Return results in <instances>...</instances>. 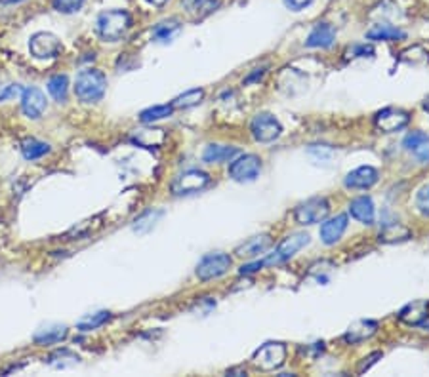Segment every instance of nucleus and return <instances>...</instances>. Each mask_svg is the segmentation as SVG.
Returning a JSON list of instances; mask_svg holds the SVG:
<instances>
[{
    "mask_svg": "<svg viewBox=\"0 0 429 377\" xmlns=\"http://www.w3.org/2000/svg\"><path fill=\"white\" fill-rule=\"evenodd\" d=\"M384 357V354H382V352H372L371 357H366L363 360V362H361V364H359V368H357V371L359 373H364V371L366 370H371V366H374L378 362V360H380V358Z\"/></svg>",
    "mask_w": 429,
    "mask_h": 377,
    "instance_id": "obj_36",
    "label": "nucleus"
},
{
    "mask_svg": "<svg viewBox=\"0 0 429 377\" xmlns=\"http://www.w3.org/2000/svg\"><path fill=\"white\" fill-rule=\"evenodd\" d=\"M132 27V15L126 10H107L98 15V33L105 42H117Z\"/></svg>",
    "mask_w": 429,
    "mask_h": 377,
    "instance_id": "obj_2",
    "label": "nucleus"
},
{
    "mask_svg": "<svg viewBox=\"0 0 429 377\" xmlns=\"http://www.w3.org/2000/svg\"><path fill=\"white\" fill-rule=\"evenodd\" d=\"M380 179V172L372 166H359V168L352 170L347 176L344 177V185L347 188H361V191H366V188L374 187Z\"/></svg>",
    "mask_w": 429,
    "mask_h": 377,
    "instance_id": "obj_15",
    "label": "nucleus"
},
{
    "mask_svg": "<svg viewBox=\"0 0 429 377\" xmlns=\"http://www.w3.org/2000/svg\"><path fill=\"white\" fill-rule=\"evenodd\" d=\"M403 147L406 153L416 158L418 162L429 164V136L425 132H410L403 139Z\"/></svg>",
    "mask_w": 429,
    "mask_h": 377,
    "instance_id": "obj_16",
    "label": "nucleus"
},
{
    "mask_svg": "<svg viewBox=\"0 0 429 377\" xmlns=\"http://www.w3.org/2000/svg\"><path fill=\"white\" fill-rule=\"evenodd\" d=\"M309 153H311V155H317L319 158H325V155L332 156V149H328L326 145H311V147H309Z\"/></svg>",
    "mask_w": 429,
    "mask_h": 377,
    "instance_id": "obj_39",
    "label": "nucleus"
},
{
    "mask_svg": "<svg viewBox=\"0 0 429 377\" xmlns=\"http://www.w3.org/2000/svg\"><path fill=\"white\" fill-rule=\"evenodd\" d=\"M429 314V301L428 300H416L412 301V303H409V305H404L401 311H399V320L401 322H404V324L409 326H418V324H423V320L428 319Z\"/></svg>",
    "mask_w": 429,
    "mask_h": 377,
    "instance_id": "obj_18",
    "label": "nucleus"
},
{
    "mask_svg": "<svg viewBox=\"0 0 429 377\" xmlns=\"http://www.w3.org/2000/svg\"><path fill=\"white\" fill-rule=\"evenodd\" d=\"M406 34L399 27H393L390 23H378L372 29L366 31V39L374 42H391V40H403Z\"/></svg>",
    "mask_w": 429,
    "mask_h": 377,
    "instance_id": "obj_25",
    "label": "nucleus"
},
{
    "mask_svg": "<svg viewBox=\"0 0 429 377\" xmlns=\"http://www.w3.org/2000/svg\"><path fill=\"white\" fill-rule=\"evenodd\" d=\"M313 0H285L286 8H290L292 12H299V10H304L306 6H309Z\"/></svg>",
    "mask_w": 429,
    "mask_h": 377,
    "instance_id": "obj_38",
    "label": "nucleus"
},
{
    "mask_svg": "<svg viewBox=\"0 0 429 377\" xmlns=\"http://www.w3.org/2000/svg\"><path fill=\"white\" fill-rule=\"evenodd\" d=\"M280 132H282V126L269 113L256 115L252 118V122H250V134H252V137L258 143H271V141H275L280 136Z\"/></svg>",
    "mask_w": 429,
    "mask_h": 377,
    "instance_id": "obj_9",
    "label": "nucleus"
},
{
    "mask_svg": "<svg viewBox=\"0 0 429 377\" xmlns=\"http://www.w3.org/2000/svg\"><path fill=\"white\" fill-rule=\"evenodd\" d=\"M107 91V77L99 69H85L75 78V96L82 103H98Z\"/></svg>",
    "mask_w": 429,
    "mask_h": 377,
    "instance_id": "obj_1",
    "label": "nucleus"
},
{
    "mask_svg": "<svg viewBox=\"0 0 429 377\" xmlns=\"http://www.w3.org/2000/svg\"><path fill=\"white\" fill-rule=\"evenodd\" d=\"M46 107H48V101H46L42 90L31 86V88H25L21 91V111L25 113V117L37 120L44 115Z\"/></svg>",
    "mask_w": 429,
    "mask_h": 377,
    "instance_id": "obj_13",
    "label": "nucleus"
},
{
    "mask_svg": "<svg viewBox=\"0 0 429 377\" xmlns=\"http://www.w3.org/2000/svg\"><path fill=\"white\" fill-rule=\"evenodd\" d=\"M21 91H23V90H21L18 84L8 86L6 90L0 94V101H4V99H8V98H13V96H18V94H21Z\"/></svg>",
    "mask_w": 429,
    "mask_h": 377,
    "instance_id": "obj_40",
    "label": "nucleus"
},
{
    "mask_svg": "<svg viewBox=\"0 0 429 377\" xmlns=\"http://www.w3.org/2000/svg\"><path fill=\"white\" fill-rule=\"evenodd\" d=\"M183 6L193 20H204L206 15L216 12L220 6V0H183Z\"/></svg>",
    "mask_w": 429,
    "mask_h": 377,
    "instance_id": "obj_26",
    "label": "nucleus"
},
{
    "mask_svg": "<svg viewBox=\"0 0 429 377\" xmlns=\"http://www.w3.org/2000/svg\"><path fill=\"white\" fill-rule=\"evenodd\" d=\"M85 4V0H52V6L59 13H75Z\"/></svg>",
    "mask_w": 429,
    "mask_h": 377,
    "instance_id": "obj_34",
    "label": "nucleus"
},
{
    "mask_svg": "<svg viewBox=\"0 0 429 377\" xmlns=\"http://www.w3.org/2000/svg\"><path fill=\"white\" fill-rule=\"evenodd\" d=\"M271 248H273V238H271V234H256L252 238H248V241L242 242L241 246H237L235 255H239L242 260L252 261L256 260V257H260L261 254L269 252Z\"/></svg>",
    "mask_w": 429,
    "mask_h": 377,
    "instance_id": "obj_12",
    "label": "nucleus"
},
{
    "mask_svg": "<svg viewBox=\"0 0 429 377\" xmlns=\"http://www.w3.org/2000/svg\"><path fill=\"white\" fill-rule=\"evenodd\" d=\"M285 360H286L285 345L269 341V343L261 345L260 349L254 352L252 364L263 371H273V370H279L280 366L285 364Z\"/></svg>",
    "mask_w": 429,
    "mask_h": 377,
    "instance_id": "obj_7",
    "label": "nucleus"
},
{
    "mask_svg": "<svg viewBox=\"0 0 429 377\" xmlns=\"http://www.w3.org/2000/svg\"><path fill=\"white\" fill-rule=\"evenodd\" d=\"M228 376H247L244 370H228Z\"/></svg>",
    "mask_w": 429,
    "mask_h": 377,
    "instance_id": "obj_41",
    "label": "nucleus"
},
{
    "mask_svg": "<svg viewBox=\"0 0 429 377\" xmlns=\"http://www.w3.org/2000/svg\"><path fill=\"white\" fill-rule=\"evenodd\" d=\"M21 153L25 156L27 160H39L46 153H50V145L44 141H39L35 137H27L21 141Z\"/></svg>",
    "mask_w": 429,
    "mask_h": 377,
    "instance_id": "obj_29",
    "label": "nucleus"
},
{
    "mask_svg": "<svg viewBox=\"0 0 429 377\" xmlns=\"http://www.w3.org/2000/svg\"><path fill=\"white\" fill-rule=\"evenodd\" d=\"M416 208L418 212L425 217H429V185H423L416 195Z\"/></svg>",
    "mask_w": 429,
    "mask_h": 377,
    "instance_id": "obj_35",
    "label": "nucleus"
},
{
    "mask_svg": "<svg viewBox=\"0 0 429 377\" xmlns=\"http://www.w3.org/2000/svg\"><path fill=\"white\" fill-rule=\"evenodd\" d=\"M410 122V115L403 109H395V107H385L382 111L374 115V126L384 134H393V132H401L406 128Z\"/></svg>",
    "mask_w": 429,
    "mask_h": 377,
    "instance_id": "obj_11",
    "label": "nucleus"
},
{
    "mask_svg": "<svg viewBox=\"0 0 429 377\" xmlns=\"http://www.w3.org/2000/svg\"><path fill=\"white\" fill-rule=\"evenodd\" d=\"M376 332H378V322H374V320H357V322H353V324L347 328V332H345L344 336V341L349 345L363 343L366 339H371Z\"/></svg>",
    "mask_w": 429,
    "mask_h": 377,
    "instance_id": "obj_19",
    "label": "nucleus"
},
{
    "mask_svg": "<svg viewBox=\"0 0 429 377\" xmlns=\"http://www.w3.org/2000/svg\"><path fill=\"white\" fill-rule=\"evenodd\" d=\"M423 107H425V111H429V98L423 101Z\"/></svg>",
    "mask_w": 429,
    "mask_h": 377,
    "instance_id": "obj_43",
    "label": "nucleus"
},
{
    "mask_svg": "<svg viewBox=\"0 0 429 377\" xmlns=\"http://www.w3.org/2000/svg\"><path fill=\"white\" fill-rule=\"evenodd\" d=\"M347 225H349V217H347V214H338L334 215V217L325 219L319 231L323 244H326V246H334L336 242H340V238H342L345 231H347Z\"/></svg>",
    "mask_w": 429,
    "mask_h": 377,
    "instance_id": "obj_14",
    "label": "nucleus"
},
{
    "mask_svg": "<svg viewBox=\"0 0 429 377\" xmlns=\"http://www.w3.org/2000/svg\"><path fill=\"white\" fill-rule=\"evenodd\" d=\"M161 215H163V212H158V210H147L145 214H142L136 219L134 231H136V233H147V231L155 227L156 219H158Z\"/></svg>",
    "mask_w": 429,
    "mask_h": 377,
    "instance_id": "obj_33",
    "label": "nucleus"
},
{
    "mask_svg": "<svg viewBox=\"0 0 429 377\" xmlns=\"http://www.w3.org/2000/svg\"><path fill=\"white\" fill-rule=\"evenodd\" d=\"M410 236H412L410 229H406L404 225H401V223L391 222L384 223V227H382V231L378 234V241L382 242V244H397V242L409 241Z\"/></svg>",
    "mask_w": 429,
    "mask_h": 377,
    "instance_id": "obj_24",
    "label": "nucleus"
},
{
    "mask_svg": "<svg viewBox=\"0 0 429 377\" xmlns=\"http://www.w3.org/2000/svg\"><path fill=\"white\" fill-rule=\"evenodd\" d=\"M109 320H111L109 311L92 312V314H86V317L77 320V328L80 332H92V330H98V328H101L104 324H107Z\"/></svg>",
    "mask_w": 429,
    "mask_h": 377,
    "instance_id": "obj_28",
    "label": "nucleus"
},
{
    "mask_svg": "<svg viewBox=\"0 0 429 377\" xmlns=\"http://www.w3.org/2000/svg\"><path fill=\"white\" fill-rule=\"evenodd\" d=\"M67 326L63 324H50V326H44V328H40L39 332L33 336V341L37 345H40V347H46V345H54V343H59V341H63V339L67 338Z\"/></svg>",
    "mask_w": 429,
    "mask_h": 377,
    "instance_id": "obj_23",
    "label": "nucleus"
},
{
    "mask_svg": "<svg viewBox=\"0 0 429 377\" xmlns=\"http://www.w3.org/2000/svg\"><path fill=\"white\" fill-rule=\"evenodd\" d=\"M63 50L61 40L54 33H35L29 40V52L35 59H54Z\"/></svg>",
    "mask_w": 429,
    "mask_h": 377,
    "instance_id": "obj_10",
    "label": "nucleus"
},
{
    "mask_svg": "<svg viewBox=\"0 0 429 377\" xmlns=\"http://www.w3.org/2000/svg\"><path fill=\"white\" fill-rule=\"evenodd\" d=\"M210 185V176L202 170H187L172 181L170 191L174 196H187L201 193L202 188H206Z\"/></svg>",
    "mask_w": 429,
    "mask_h": 377,
    "instance_id": "obj_5",
    "label": "nucleus"
},
{
    "mask_svg": "<svg viewBox=\"0 0 429 377\" xmlns=\"http://www.w3.org/2000/svg\"><path fill=\"white\" fill-rule=\"evenodd\" d=\"M180 33H182L180 21L168 20V21H163V23H156L155 29H153V39H155L156 42L168 44V42H172V40L176 39Z\"/></svg>",
    "mask_w": 429,
    "mask_h": 377,
    "instance_id": "obj_27",
    "label": "nucleus"
},
{
    "mask_svg": "<svg viewBox=\"0 0 429 377\" xmlns=\"http://www.w3.org/2000/svg\"><path fill=\"white\" fill-rule=\"evenodd\" d=\"M46 88H48V94H50L56 101L63 103L67 99V91H69V78H67L66 75H56V77L48 80Z\"/></svg>",
    "mask_w": 429,
    "mask_h": 377,
    "instance_id": "obj_30",
    "label": "nucleus"
},
{
    "mask_svg": "<svg viewBox=\"0 0 429 377\" xmlns=\"http://www.w3.org/2000/svg\"><path fill=\"white\" fill-rule=\"evenodd\" d=\"M372 53H374L372 46L359 44V46H353L352 50L347 52V56H349V58H364V56H372Z\"/></svg>",
    "mask_w": 429,
    "mask_h": 377,
    "instance_id": "obj_37",
    "label": "nucleus"
},
{
    "mask_svg": "<svg viewBox=\"0 0 429 377\" xmlns=\"http://www.w3.org/2000/svg\"><path fill=\"white\" fill-rule=\"evenodd\" d=\"M349 215L363 225H374L376 222V206L371 196H357L349 202Z\"/></svg>",
    "mask_w": 429,
    "mask_h": 377,
    "instance_id": "obj_17",
    "label": "nucleus"
},
{
    "mask_svg": "<svg viewBox=\"0 0 429 377\" xmlns=\"http://www.w3.org/2000/svg\"><path fill=\"white\" fill-rule=\"evenodd\" d=\"M204 99V90L202 88H193V90L183 91L182 96H178L174 101H172V107L174 109H191L195 107Z\"/></svg>",
    "mask_w": 429,
    "mask_h": 377,
    "instance_id": "obj_31",
    "label": "nucleus"
},
{
    "mask_svg": "<svg viewBox=\"0 0 429 377\" xmlns=\"http://www.w3.org/2000/svg\"><path fill=\"white\" fill-rule=\"evenodd\" d=\"M174 113V107L170 105H155V107H149L145 111L139 113V120L143 124H151L156 122V120H163V118H168L170 115Z\"/></svg>",
    "mask_w": 429,
    "mask_h": 377,
    "instance_id": "obj_32",
    "label": "nucleus"
},
{
    "mask_svg": "<svg viewBox=\"0 0 429 377\" xmlns=\"http://www.w3.org/2000/svg\"><path fill=\"white\" fill-rule=\"evenodd\" d=\"M231 263H233L231 255L223 254V252L206 254L199 261V265H197V279L202 280V282L220 279V276H223L231 269Z\"/></svg>",
    "mask_w": 429,
    "mask_h": 377,
    "instance_id": "obj_6",
    "label": "nucleus"
},
{
    "mask_svg": "<svg viewBox=\"0 0 429 377\" xmlns=\"http://www.w3.org/2000/svg\"><path fill=\"white\" fill-rule=\"evenodd\" d=\"M309 241H311V238H309V234L307 233L288 234L286 238H282V242L277 246V250H275L273 254H269L267 257H263L261 263H263V267L280 265V263H285V261L292 260L294 255L298 254L301 248H306L307 244H309Z\"/></svg>",
    "mask_w": 429,
    "mask_h": 377,
    "instance_id": "obj_4",
    "label": "nucleus"
},
{
    "mask_svg": "<svg viewBox=\"0 0 429 377\" xmlns=\"http://www.w3.org/2000/svg\"><path fill=\"white\" fill-rule=\"evenodd\" d=\"M334 40H336V29L328 23H319L307 37L306 46L307 48H330Z\"/></svg>",
    "mask_w": 429,
    "mask_h": 377,
    "instance_id": "obj_20",
    "label": "nucleus"
},
{
    "mask_svg": "<svg viewBox=\"0 0 429 377\" xmlns=\"http://www.w3.org/2000/svg\"><path fill=\"white\" fill-rule=\"evenodd\" d=\"M261 174V158L256 155H242L229 166V177L237 183L256 181Z\"/></svg>",
    "mask_w": 429,
    "mask_h": 377,
    "instance_id": "obj_8",
    "label": "nucleus"
},
{
    "mask_svg": "<svg viewBox=\"0 0 429 377\" xmlns=\"http://www.w3.org/2000/svg\"><path fill=\"white\" fill-rule=\"evenodd\" d=\"M147 2H149V4H153V6H164V4H166L168 0H147Z\"/></svg>",
    "mask_w": 429,
    "mask_h": 377,
    "instance_id": "obj_42",
    "label": "nucleus"
},
{
    "mask_svg": "<svg viewBox=\"0 0 429 377\" xmlns=\"http://www.w3.org/2000/svg\"><path fill=\"white\" fill-rule=\"evenodd\" d=\"M328 214H330V204L325 196H311L296 206L294 219L298 225H315V223L325 222Z\"/></svg>",
    "mask_w": 429,
    "mask_h": 377,
    "instance_id": "obj_3",
    "label": "nucleus"
},
{
    "mask_svg": "<svg viewBox=\"0 0 429 377\" xmlns=\"http://www.w3.org/2000/svg\"><path fill=\"white\" fill-rule=\"evenodd\" d=\"M237 155H239V149H237V147H231V145L212 143L204 149V153H202V160H204L206 164H221V162H229V160H233Z\"/></svg>",
    "mask_w": 429,
    "mask_h": 377,
    "instance_id": "obj_22",
    "label": "nucleus"
},
{
    "mask_svg": "<svg viewBox=\"0 0 429 377\" xmlns=\"http://www.w3.org/2000/svg\"><path fill=\"white\" fill-rule=\"evenodd\" d=\"M164 141H166V134L161 128H142L132 136V143L145 147V149H156L164 145Z\"/></svg>",
    "mask_w": 429,
    "mask_h": 377,
    "instance_id": "obj_21",
    "label": "nucleus"
}]
</instances>
